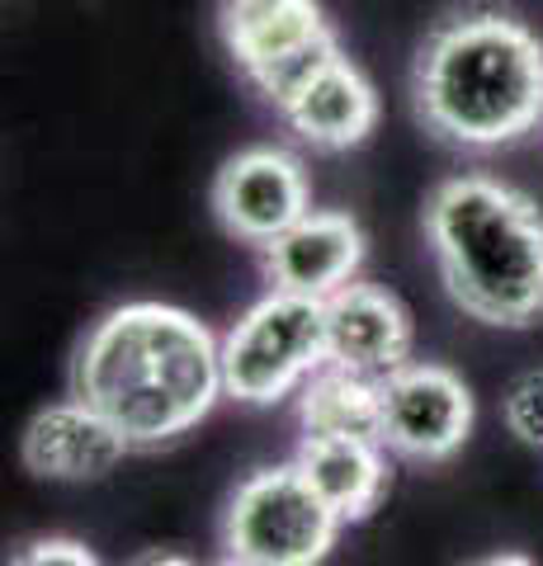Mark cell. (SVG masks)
<instances>
[{
	"instance_id": "cell-1",
	"label": "cell",
	"mask_w": 543,
	"mask_h": 566,
	"mask_svg": "<svg viewBox=\"0 0 543 566\" xmlns=\"http://www.w3.org/2000/svg\"><path fill=\"white\" fill-rule=\"evenodd\" d=\"M222 392V345L170 303H124L100 316L72 364V397L114 420L133 449L195 430Z\"/></svg>"
},
{
	"instance_id": "cell-2",
	"label": "cell",
	"mask_w": 543,
	"mask_h": 566,
	"mask_svg": "<svg viewBox=\"0 0 543 566\" xmlns=\"http://www.w3.org/2000/svg\"><path fill=\"white\" fill-rule=\"evenodd\" d=\"M411 104L449 147H511L543 123V39L511 10H453L416 48Z\"/></svg>"
},
{
	"instance_id": "cell-3",
	"label": "cell",
	"mask_w": 543,
	"mask_h": 566,
	"mask_svg": "<svg viewBox=\"0 0 543 566\" xmlns=\"http://www.w3.org/2000/svg\"><path fill=\"white\" fill-rule=\"evenodd\" d=\"M426 241L449 303L497 331L543 316V208L497 175H449L426 199Z\"/></svg>"
},
{
	"instance_id": "cell-4",
	"label": "cell",
	"mask_w": 543,
	"mask_h": 566,
	"mask_svg": "<svg viewBox=\"0 0 543 566\" xmlns=\"http://www.w3.org/2000/svg\"><path fill=\"white\" fill-rule=\"evenodd\" d=\"M322 368L326 297L270 289L222 340V387L241 406H274Z\"/></svg>"
},
{
	"instance_id": "cell-5",
	"label": "cell",
	"mask_w": 543,
	"mask_h": 566,
	"mask_svg": "<svg viewBox=\"0 0 543 566\" xmlns=\"http://www.w3.org/2000/svg\"><path fill=\"white\" fill-rule=\"evenodd\" d=\"M341 515L297 463L260 468L232 491L222 515L227 557L255 566H322L341 538Z\"/></svg>"
},
{
	"instance_id": "cell-6",
	"label": "cell",
	"mask_w": 543,
	"mask_h": 566,
	"mask_svg": "<svg viewBox=\"0 0 543 566\" xmlns=\"http://www.w3.org/2000/svg\"><path fill=\"white\" fill-rule=\"evenodd\" d=\"M218 33L241 76L274 109H284L312 81V71L341 52L336 29L317 0H222Z\"/></svg>"
},
{
	"instance_id": "cell-7",
	"label": "cell",
	"mask_w": 543,
	"mask_h": 566,
	"mask_svg": "<svg viewBox=\"0 0 543 566\" xmlns=\"http://www.w3.org/2000/svg\"><path fill=\"white\" fill-rule=\"evenodd\" d=\"M472 392L445 364H401L383 378V449L411 463H445L472 434Z\"/></svg>"
},
{
	"instance_id": "cell-8",
	"label": "cell",
	"mask_w": 543,
	"mask_h": 566,
	"mask_svg": "<svg viewBox=\"0 0 543 566\" xmlns=\"http://www.w3.org/2000/svg\"><path fill=\"white\" fill-rule=\"evenodd\" d=\"M213 212L227 227V237L265 245L312 212L307 170L284 147H247L218 170L213 180Z\"/></svg>"
},
{
	"instance_id": "cell-9",
	"label": "cell",
	"mask_w": 543,
	"mask_h": 566,
	"mask_svg": "<svg viewBox=\"0 0 543 566\" xmlns=\"http://www.w3.org/2000/svg\"><path fill=\"white\" fill-rule=\"evenodd\" d=\"M411 312L378 283H345L326 297V364L383 382L411 364Z\"/></svg>"
},
{
	"instance_id": "cell-10",
	"label": "cell",
	"mask_w": 543,
	"mask_h": 566,
	"mask_svg": "<svg viewBox=\"0 0 543 566\" xmlns=\"http://www.w3.org/2000/svg\"><path fill=\"white\" fill-rule=\"evenodd\" d=\"M364 264V227L336 208L303 212L289 232L265 245V279L270 289L331 297L345 283H355Z\"/></svg>"
},
{
	"instance_id": "cell-11",
	"label": "cell",
	"mask_w": 543,
	"mask_h": 566,
	"mask_svg": "<svg viewBox=\"0 0 543 566\" xmlns=\"http://www.w3.org/2000/svg\"><path fill=\"white\" fill-rule=\"evenodd\" d=\"M128 434L104 420L91 401H52L24 430V468L43 482H100L128 453Z\"/></svg>"
},
{
	"instance_id": "cell-12",
	"label": "cell",
	"mask_w": 543,
	"mask_h": 566,
	"mask_svg": "<svg viewBox=\"0 0 543 566\" xmlns=\"http://www.w3.org/2000/svg\"><path fill=\"white\" fill-rule=\"evenodd\" d=\"M284 123L317 151H349L378 128V91L364 71L336 52L284 109Z\"/></svg>"
},
{
	"instance_id": "cell-13",
	"label": "cell",
	"mask_w": 543,
	"mask_h": 566,
	"mask_svg": "<svg viewBox=\"0 0 543 566\" xmlns=\"http://www.w3.org/2000/svg\"><path fill=\"white\" fill-rule=\"evenodd\" d=\"M293 463L303 468V476L322 491V501L336 510L345 524L369 520L393 486V468H388V453H383L378 439H312V434H303Z\"/></svg>"
},
{
	"instance_id": "cell-14",
	"label": "cell",
	"mask_w": 543,
	"mask_h": 566,
	"mask_svg": "<svg viewBox=\"0 0 543 566\" xmlns=\"http://www.w3.org/2000/svg\"><path fill=\"white\" fill-rule=\"evenodd\" d=\"M297 424L312 439H378L383 444V382L326 364L303 382Z\"/></svg>"
},
{
	"instance_id": "cell-15",
	"label": "cell",
	"mask_w": 543,
	"mask_h": 566,
	"mask_svg": "<svg viewBox=\"0 0 543 566\" xmlns=\"http://www.w3.org/2000/svg\"><path fill=\"white\" fill-rule=\"evenodd\" d=\"M505 430L520 444L543 449V368H530V374L511 382V392H505Z\"/></svg>"
},
{
	"instance_id": "cell-16",
	"label": "cell",
	"mask_w": 543,
	"mask_h": 566,
	"mask_svg": "<svg viewBox=\"0 0 543 566\" xmlns=\"http://www.w3.org/2000/svg\"><path fill=\"white\" fill-rule=\"evenodd\" d=\"M10 566H100V557L76 538H33L10 557Z\"/></svg>"
},
{
	"instance_id": "cell-17",
	"label": "cell",
	"mask_w": 543,
	"mask_h": 566,
	"mask_svg": "<svg viewBox=\"0 0 543 566\" xmlns=\"http://www.w3.org/2000/svg\"><path fill=\"white\" fill-rule=\"evenodd\" d=\"M133 566H199L195 557H185V553H152L143 562H133Z\"/></svg>"
},
{
	"instance_id": "cell-18",
	"label": "cell",
	"mask_w": 543,
	"mask_h": 566,
	"mask_svg": "<svg viewBox=\"0 0 543 566\" xmlns=\"http://www.w3.org/2000/svg\"><path fill=\"white\" fill-rule=\"evenodd\" d=\"M468 566H534L524 553H492V557H478V562H468Z\"/></svg>"
},
{
	"instance_id": "cell-19",
	"label": "cell",
	"mask_w": 543,
	"mask_h": 566,
	"mask_svg": "<svg viewBox=\"0 0 543 566\" xmlns=\"http://www.w3.org/2000/svg\"><path fill=\"white\" fill-rule=\"evenodd\" d=\"M218 566H255V562H241V557H222Z\"/></svg>"
}]
</instances>
